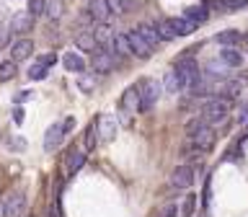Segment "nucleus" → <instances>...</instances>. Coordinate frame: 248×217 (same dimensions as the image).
Returning <instances> with one entry per match:
<instances>
[{"instance_id":"obj_33","label":"nucleus","mask_w":248,"mask_h":217,"mask_svg":"<svg viewBox=\"0 0 248 217\" xmlns=\"http://www.w3.org/2000/svg\"><path fill=\"white\" fill-rule=\"evenodd\" d=\"M108 8H111V13L114 16H124V13H129V0H106Z\"/></svg>"},{"instance_id":"obj_3","label":"nucleus","mask_w":248,"mask_h":217,"mask_svg":"<svg viewBox=\"0 0 248 217\" xmlns=\"http://www.w3.org/2000/svg\"><path fill=\"white\" fill-rule=\"evenodd\" d=\"M116 65H119V54L106 49V46H98V49L91 54V67H93V73H98V75L111 73Z\"/></svg>"},{"instance_id":"obj_43","label":"nucleus","mask_w":248,"mask_h":217,"mask_svg":"<svg viewBox=\"0 0 248 217\" xmlns=\"http://www.w3.org/2000/svg\"><path fill=\"white\" fill-rule=\"evenodd\" d=\"M0 217H8V212H5V197L0 199Z\"/></svg>"},{"instance_id":"obj_15","label":"nucleus","mask_w":248,"mask_h":217,"mask_svg":"<svg viewBox=\"0 0 248 217\" xmlns=\"http://www.w3.org/2000/svg\"><path fill=\"white\" fill-rule=\"evenodd\" d=\"M98 135H101V140H114V135H116V116L114 114H101L98 116Z\"/></svg>"},{"instance_id":"obj_25","label":"nucleus","mask_w":248,"mask_h":217,"mask_svg":"<svg viewBox=\"0 0 248 217\" xmlns=\"http://www.w3.org/2000/svg\"><path fill=\"white\" fill-rule=\"evenodd\" d=\"M111 52H116L119 57H129V54H132V46H129V39H127V34H114Z\"/></svg>"},{"instance_id":"obj_21","label":"nucleus","mask_w":248,"mask_h":217,"mask_svg":"<svg viewBox=\"0 0 248 217\" xmlns=\"http://www.w3.org/2000/svg\"><path fill=\"white\" fill-rule=\"evenodd\" d=\"M220 60H222L228 67H240V65H243V54L238 52V46H222Z\"/></svg>"},{"instance_id":"obj_4","label":"nucleus","mask_w":248,"mask_h":217,"mask_svg":"<svg viewBox=\"0 0 248 217\" xmlns=\"http://www.w3.org/2000/svg\"><path fill=\"white\" fill-rule=\"evenodd\" d=\"M215 129L212 124H207V127H199L194 132H186V142H189L191 147H197L199 153H209L215 147Z\"/></svg>"},{"instance_id":"obj_10","label":"nucleus","mask_w":248,"mask_h":217,"mask_svg":"<svg viewBox=\"0 0 248 217\" xmlns=\"http://www.w3.org/2000/svg\"><path fill=\"white\" fill-rule=\"evenodd\" d=\"M88 150H80V147H70L67 150V158H65V168H67V176H75L78 170H80L85 166V160H88V155H85Z\"/></svg>"},{"instance_id":"obj_23","label":"nucleus","mask_w":248,"mask_h":217,"mask_svg":"<svg viewBox=\"0 0 248 217\" xmlns=\"http://www.w3.org/2000/svg\"><path fill=\"white\" fill-rule=\"evenodd\" d=\"M170 23H173L178 36H189V34L197 31V23H194L191 18H186V16H176V18H170Z\"/></svg>"},{"instance_id":"obj_30","label":"nucleus","mask_w":248,"mask_h":217,"mask_svg":"<svg viewBox=\"0 0 248 217\" xmlns=\"http://www.w3.org/2000/svg\"><path fill=\"white\" fill-rule=\"evenodd\" d=\"M62 11H65V8H62V0H46L44 16H46L49 21H60V18H62Z\"/></svg>"},{"instance_id":"obj_44","label":"nucleus","mask_w":248,"mask_h":217,"mask_svg":"<svg viewBox=\"0 0 248 217\" xmlns=\"http://www.w3.org/2000/svg\"><path fill=\"white\" fill-rule=\"evenodd\" d=\"M197 217H209V212H207V209H202V212H199Z\"/></svg>"},{"instance_id":"obj_8","label":"nucleus","mask_w":248,"mask_h":217,"mask_svg":"<svg viewBox=\"0 0 248 217\" xmlns=\"http://www.w3.org/2000/svg\"><path fill=\"white\" fill-rule=\"evenodd\" d=\"M65 135H67L65 124H62V122H54L52 127L46 129V135H44V150H46V153H54V150H57V147L62 145Z\"/></svg>"},{"instance_id":"obj_6","label":"nucleus","mask_w":248,"mask_h":217,"mask_svg":"<svg viewBox=\"0 0 248 217\" xmlns=\"http://www.w3.org/2000/svg\"><path fill=\"white\" fill-rule=\"evenodd\" d=\"M124 34H127V39H129V46H132V54H135V57H140V60H150V54H153L155 49L142 39V34L137 31V26L129 29V31H124Z\"/></svg>"},{"instance_id":"obj_16","label":"nucleus","mask_w":248,"mask_h":217,"mask_svg":"<svg viewBox=\"0 0 248 217\" xmlns=\"http://www.w3.org/2000/svg\"><path fill=\"white\" fill-rule=\"evenodd\" d=\"M62 65H65L67 73H78V75L85 73V67H88L80 52H65V54H62Z\"/></svg>"},{"instance_id":"obj_1","label":"nucleus","mask_w":248,"mask_h":217,"mask_svg":"<svg viewBox=\"0 0 248 217\" xmlns=\"http://www.w3.org/2000/svg\"><path fill=\"white\" fill-rule=\"evenodd\" d=\"M230 108H232V98H225V96H212L207 101L204 106H202V116L209 122V124H220L228 119V114H230Z\"/></svg>"},{"instance_id":"obj_20","label":"nucleus","mask_w":248,"mask_h":217,"mask_svg":"<svg viewBox=\"0 0 248 217\" xmlns=\"http://www.w3.org/2000/svg\"><path fill=\"white\" fill-rule=\"evenodd\" d=\"M240 39H243V34H240L238 29H225V31H220V34L215 36V42L220 46H238Z\"/></svg>"},{"instance_id":"obj_39","label":"nucleus","mask_w":248,"mask_h":217,"mask_svg":"<svg viewBox=\"0 0 248 217\" xmlns=\"http://www.w3.org/2000/svg\"><path fill=\"white\" fill-rule=\"evenodd\" d=\"M31 96H34V93H31V91H18V93H16V96H13V101H16V104H23V101H29Z\"/></svg>"},{"instance_id":"obj_5","label":"nucleus","mask_w":248,"mask_h":217,"mask_svg":"<svg viewBox=\"0 0 248 217\" xmlns=\"http://www.w3.org/2000/svg\"><path fill=\"white\" fill-rule=\"evenodd\" d=\"M140 114V88L137 85H129L122 96V108H119V122L122 124H129L132 114Z\"/></svg>"},{"instance_id":"obj_18","label":"nucleus","mask_w":248,"mask_h":217,"mask_svg":"<svg viewBox=\"0 0 248 217\" xmlns=\"http://www.w3.org/2000/svg\"><path fill=\"white\" fill-rule=\"evenodd\" d=\"M163 88H166V93H170V96H178V93H184V91H186V83H184V78L176 73V67L170 70V73H166Z\"/></svg>"},{"instance_id":"obj_35","label":"nucleus","mask_w":248,"mask_h":217,"mask_svg":"<svg viewBox=\"0 0 248 217\" xmlns=\"http://www.w3.org/2000/svg\"><path fill=\"white\" fill-rule=\"evenodd\" d=\"M178 212H181V209L176 207V202H168V204H163L158 209V215H155V217H178Z\"/></svg>"},{"instance_id":"obj_31","label":"nucleus","mask_w":248,"mask_h":217,"mask_svg":"<svg viewBox=\"0 0 248 217\" xmlns=\"http://www.w3.org/2000/svg\"><path fill=\"white\" fill-rule=\"evenodd\" d=\"M78 88H80L83 93H93V88H96V78L80 73V78H78Z\"/></svg>"},{"instance_id":"obj_36","label":"nucleus","mask_w":248,"mask_h":217,"mask_svg":"<svg viewBox=\"0 0 248 217\" xmlns=\"http://www.w3.org/2000/svg\"><path fill=\"white\" fill-rule=\"evenodd\" d=\"M209 199H212V176L204 178V189H202V207H209Z\"/></svg>"},{"instance_id":"obj_22","label":"nucleus","mask_w":248,"mask_h":217,"mask_svg":"<svg viewBox=\"0 0 248 217\" xmlns=\"http://www.w3.org/2000/svg\"><path fill=\"white\" fill-rule=\"evenodd\" d=\"M101 142V135H98V122H91L88 127H85V137H83V145H85V150H96Z\"/></svg>"},{"instance_id":"obj_26","label":"nucleus","mask_w":248,"mask_h":217,"mask_svg":"<svg viewBox=\"0 0 248 217\" xmlns=\"http://www.w3.org/2000/svg\"><path fill=\"white\" fill-rule=\"evenodd\" d=\"M16 73H18V62H16L13 57L11 60H3L0 62V83H8V80H13Z\"/></svg>"},{"instance_id":"obj_11","label":"nucleus","mask_w":248,"mask_h":217,"mask_svg":"<svg viewBox=\"0 0 248 217\" xmlns=\"http://www.w3.org/2000/svg\"><path fill=\"white\" fill-rule=\"evenodd\" d=\"M194 170L191 166H178V168H173V173H170V186L173 189H189V186L194 184Z\"/></svg>"},{"instance_id":"obj_27","label":"nucleus","mask_w":248,"mask_h":217,"mask_svg":"<svg viewBox=\"0 0 248 217\" xmlns=\"http://www.w3.org/2000/svg\"><path fill=\"white\" fill-rule=\"evenodd\" d=\"M215 8L222 13H238L240 8H248V0H215Z\"/></svg>"},{"instance_id":"obj_37","label":"nucleus","mask_w":248,"mask_h":217,"mask_svg":"<svg viewBox=\"0 0 248 217\" xmlns=\"http://www.w3.org/2000/svg\"><path fill=\"white\" fill-rule=\"evenodd\" d=\"M11 26H0V49H3V46H8V42H11Z\"/></svg>"},{"instance_id":"obj_17","label":"nucleus","mask_w":248,"mask_h":217,"mask_svg":"<svg viewBox=\"0 0 248 217\" xmlns=\"http://www.w3.org/2000/svg\"><path fill=\"white\" fill-rule=\"evenodd\" d=\"M137 31L142 34V39H145V42L153 46V49H155V46H158V44L163 42V36H160L158 26H155V23H150V21H142V23H137Z\"/></svg>"},{"instance_id":"obj_29","label":"nucleus","mask_w":248,"mask_h":217,"mask_svg":"<svg viewBox=\"0 0 248 217\" xmlns=\"http://www.w3.org/2000/svg\"><path fill=\"white\" fill-rule=\"evenodd\" d=\"M46 75H49V67H46V65H42V62H34V65H31L29 70H26V78H29V80H44V78Z\"/></svg>"},{"instance_id":"obj_7","label":"nucleus","mask_w":248,"mask_h":217,"mask_svg":"<svg viewBox=\"0 0 248 217\" xmlns=\"http://www.w3.org/2000/svg\"><path fill=\"white\" fill-rule=\"evenodd\" d=\"M85 13H88V18H91L93 23H108V21H111V16H114L106 0H88Z\"/></svg>"},{"instance_id":"obj_19","label":"nucleus","mask_w":248,"mask_h":217,"mask_svg":"<svg viewBox=\"0 0 248 217\" xmlns=\"http://www.w3.org/2000/svg\"><path fill=\"white\" fill-rule=\"evenodd\" d=\"M204 78L207 80H228V65L220 60V62H207L204 65Z\"/></svg>"},{"instance_id":"obj_28","label":"nucleus","mask_w":248,"mask_h":217,"mask_svg":"<svg viewBox=\"0 0 248 217\" xmlns=\"http://www.w3.org/2000/svg\"><path fill=\"white\" fill-rule=\"evenodd\" d=\"M158 31H160V36H163V42H173V39L178 36L176 34V29H173V23H170V18H158Z\"/></svg>"},{"instance_id":"obj_24","label":"nucleus","mask_w":248,"mask_h":217,"mask_svg":"<svg viewBox=\"0 0 248 217\" xmlns=\"http://www.w3.org/2000/svg\"><path fill=\"white\" fill-rule=\"evenodd\" d=\"M184 16H186V18H191L197 26H202V23L209 21V11H207L204 5H189V8H184Z\"/></svg>"},{"instance_id":"obj_2","label":"nucleus","mask_w":248,"mask_h":217,"mask_svg":"<svg viewBox=\"0 0 248 217\" xmlns=\"http://www.w3.org/2000/svg\"><path fill=\"white\" fill-rule=\"evenodd\" d=\"M137 88H140V114H150L155 108V104H158V98H160L163 85L158 80L142 78V80L137 83Z\"/></svg>"},{"instance_id":"obj_9","label":"nucleus","mask_w":248,"mask_h":217,"mask_svg":"<svg viewBox=\"0 0 248 217\" xmlns=\"http://www.w3.org/2000/svg\"><path fill=\"white\" fill-rule=\"evenodd\" d=\"M34 21H36V16H31L29 11H18L11 18V23H8V26H11V31L13 34H29V31H34Z\"/></svg>"},{"instance_id":"obj_42","label":"nucleus","mask_w":248,"mask_h":217,"mask_svg":"<svg viewBox=\"0 0 248 217\" xmlns=\"http://www.w3.org/2000/svg\"><path fill=\"white\" fill-rule=\"evenodd\" d=\"M11 147H16V150H23V147H26V142H23V140H13Z\"/></svg>"},{"instance_id":"obj_14","label":"nucleus","mask_w":248,"mask_h":217,"mask_svg":"<svg viewBox=\"0 0 248 217\" xmlns=\"http://www.w3.org/2000/svg\"><path fill=\"white\" fill-rule=\"evenodd\" d=\"M75 46H78V49H80V52H96L98 49V39H96V34H93V29L91 31H78V34H75Z\"/></svg>"},{"instance_id":"obj_13","label":"nucleus","mask_w":248,"mask_h":217,"mask_svg":"<svg viewBox=\"0 0 248 217\" xmlns=\"http://www.w3.org/2000/svg\"><path fill=\"white\" fill-rule=\"evenodd\" d=\"M31 54H34V42L26 36H21V39H16V42L11 44V57L16 62H23V60H29Z\"/></svg>"},{"instance_id":"obj_32","label":"nucleus","mask_w":248,"mask_h":217,"mask_svg":"<svg viewBox=\"0 0 248 217\" xmlns=\"http://www.w3.org/2000/svg\"><path fill=\"white\" fill-rule=\"evenodd\" d=\"M194 209H197V194H186V199L181 204V215L184 217H194Z\"/></svg>"},{"instance_id":"obj_38","label":"nucleus","mask_w":248,"mask_h":217,"mask_svg":"<svg viewBox=\"0 0 248 217\" xmlns=\"http://www.w3.org/2000/svg\"><path fill=\"white\" fill-rule=\"evenodd\" d=\"M39 62H42V65H46V67H52L54 62H57V54H54V52H46V54H42V57H39Z\"/></svg>"},{"instance_id":"obj_34","label":"nucleus","mask_w":248,"mask_h":217,"mask_svg":"<svg viewBox=\"0 0 248 217\" xmlns=\"http://www.w3.org/2000/svg\"><path fill=\"white\" fill-rule=\"evenodd\" d=\"M26 11L31 13V16H44V11H46V0H29V8Z\"/></svg>"},{"instance_id":"obj_41","label":"nucleus","mask_w":248,"mask_h":217,"mask_svg":"<svg viewBox=\"0 0 248 217\" xmlns=\"http://www.w3.org/2000/svg\"><path fill=\"white\" fill-rule=\"evenodd\" d=\"M238 122H240V124H246V122H248V106H240V111H238Z\"/></svg>"},{"instance_id":"obj_12","label":"nucleus","mask_w":248,"mask_h":217,"mask_svg":"<svg viewBox=\"0 0 248 217\" xmlns=\"http://www.w3.org/2000/svg\"><path fill=\"white\" fill-rule=\"evenodd\" d=\"M5 212L8 217H21L26 212V194L23 191H11L5 197Z\"/></svg>"},{"instance_id":"obj_40","label":"nucleus","mask_w":248,"mask_h":217,"mask_svg":"<svg viewBox=\"0 0 248 217\" xmlns=\"http://www.w3.org/2000/svg\"><path fill=\"white\" fill-rule=\"evenodd\" d=\"M23 119H26V111L16 106V108H13V122H16V124H23Z\"/></svg>"}]
</instances>
